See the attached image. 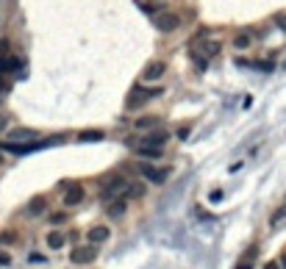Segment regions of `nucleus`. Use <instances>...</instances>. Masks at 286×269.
Here are the masks:
<instances>
[{"instance_id": "f257e3e1", "label": "nucleus", "mask_w": 286, "mask_h": 269, "mask_svg": "<svg viewBox=\"0 0 286 269\" xmlns=\"http://www.w3.org/2000/svg\"><path fill=\"white\" fill-rule=\"evenodd\" d=\"M159 94H164L161 89H147V86H133L131 94L125 97V108L128 111H136V108H142L145 103H150L153 97H159Z\"/></svg>"}, {"instance_id": "f03ea898", "label": "nucleus", "mask_w": 286, "mask_h": 269, "mask_svg": "<svg viewBox=\"0 0 286 269\" xmlns=\"http://www.w3.org/2000/svg\"><path fill=\"white\" fill-rule=\"evenodd\" d=\"M153 25L161 31V34H172V31L181 28V17L172 14V11H156V14H153Z\"/></svg>"}, {"instance_id": "7ed1b4c3", "label": "nucleus", "mask_w": 286, "mask_h": 269, "mask_svg": "<svg viewBox=\"0 0 286 269\" xmlns=\"http://www.w3.org/2000/svg\"><path fill=\"white\" fill-rule=\"evenodd\" d=\"M170 139L167 131H150L147 136H139V139H131V147H164Z\"/></svg>"}, {"instance_id": "20e7f679", "label": "nucleus", "mask_w": 286, "mask_h": 269, "mask_svg": "<svg viewBox=\"0 0 286 269\" xmlns=\"http://www.w3.org/2000/svg\"><path fill=\"white\" fill-rule=\"evenodd\" d=\"M128 183H131V180H128V178H112V180H109V183L103 186V191H100V200H103V203H112L114 197H117V194H125V189H128Z\"/></svg>"}, {"instance_id": "39448f33", "label": "nucleus", "mask_w": 286, "mask_h": 269, "mask_svg": "<svg viewBox=\"0 0 286 269\" xmlns=\"http://www.w3.org/2000/svg\"><path fill=\"white\" fill-rule=\"evenodd\" d=\"M139 172H142V178L145 180H150V183H164L170 178V170L167 167H153V164H139Z\"/></svg>"}, {"instance_id": "423d86ee", "label": "nucleus", "mask_w": 286, "mask_h": 269, "mask_svg": "<svg viewBox=\"0 0 286 269\" xmlns=\"http://www.w3.org/2000/svg\"><path fill=\"white\" fill-rule=\"evenodd\" d=\"M95 258H98V244H86V247H75V250L70 253V261H72V264H78V267H81V264H92Z\"/></svg>"}, {"instance_id": "0eeeda50", "label": "nucleus", "mask_w": 286, "mask_h": 269, "mask_svg": "<svg viewBox=\"0 0 286 269\" xmlns=\"http://www.w3.org/2000/svg\"><path fill=\"white\" fill-rule=\"evenodd\" d=\"M84 186L81 183H70L67 189H64V206L67 208H75V206H81L84 203Z\"/></svg>"}, {"instance_id": "6e6552de", "label": "nucleus", "mask_w": 286, "mask_h": 269, "mask_svg": "<svg viewBox=\"0 0 286 269\" xmlns=\"http://www.w3.org/2000/svg\"><path fill=\"white\" fill-rule=\"evenodd\" d=\"M36 139H39V134L34 128H14L8 134V142H17V144H28V142H36Z\"/></svg>"}, {"instance_id": "1a4fd4ad", "label": "nucleus", "mask_w": 286, "mask_h": 269, "mask_svg": "<svg viewBox=\"0 0 286 269\" xmlns=\"http://www.w3.org/2000/svg\"><path fill=\"white\" fill-rule=\"evenodd\" d=\"M164 72H167V64H164V61H150V64H145L142 78H145V81H159Z\"/></svg>"}, {"instance_id": "9d476101", "label": "nucleus", "mask_w": 286, "mask_h": 269, "mask_svg": "<svg viewBox=\"0 0 286 269\" xmlns=\"http://www.w3.org/2000/svg\"><path fill=\"white\" fill-rule=\"evenodd\" d=\"M109 236H112V230L106 225H92L89 230H86V241H89V244H103Z\"/></svg>"}, {"instance_id": "9b49d317", "label": "nucleus", "mask_w": 286, "mask_h": 269, "mask_svg": "<svg viewBox=\"0 0 286 269\" xmlns=\"http://www.w3.org/2000/svg\"><path fill=\"white\" fill-rule=\"evenodd\" d=\"M22 61L17 56H0V75H8V72H20Z\"/></svg>"}, {"instance_id": "f8f14e48", "label": "nucleus", "mask_w": 286, "mask_h": 269, "mask_svg": "<svg viewBox=\"0 0 286 269\" xmlns=\"http://www.w3.org/2000/svg\"><path fill=\"white\" fill-rule=\"evenodd\" d=\"M256 255H258V247H256V244H253V247H247V250H244V255L239 258L236 269H253V264H256Z\"/></svg>"}, {"instance_id": "ddd939ff", "label": "nucleus", "mask_w": 286, "mask_h": 269, "mask_svg": "<svg viewBox=\"0 0 286 269\" xmlns=\"http://www.w3.org/2000/svg\"><path fill=\"white\" fill-rule=\"evenodd\" d=\"M125 208H128V200H125V197H114L112 203H109V217H114V220H117V217H122V214H125Z\"/></svg>"}, {"instance_id": "4468645a", "label": "nucleus", "mask_w": 286, "mask_h": 269, "mask_svg": "<svg viewBox=\"0 0 286 269\" xmlns=\"http://www.w3.org/2000/svg\"><path fill=\"white\" fill-rule=\"evenodd\" d=\"M45 241H48V247H50V250H61L64 244H67V236H64L61 230H50Z\"/></svg>"}, {"instance_id": "2eb2a0df", "label": "nucleus", "mask_w": 286, "mask_h": 269, "mask_svg": "<svg viewBox=\"0 0 286 269\" xmlns=\"http://www.w3.org/2000/svg\"><path fill=\"white\" fill-rule=\"evenodd\" d=\"M100 139H106L103 131H81L78 134V142H100Z\"/></svg>"}, {"instance_id": "dca6fc26", "label": "nucleus", "mask_w": 286, "mask_h": 269, "mask_svg": "<svg viewBox=\"0 0 286 269\" xmlns=\"http://www.w3.org/2000/svg\"><path fill=\"white\" fill-rule=\"evenodd\" d=\"M142 194H145V183H128L125 200H136V197H142Z\"/></svg>"}, {"instance_id": "f3484780", "label": "nucleus", "mask_w": 286, "mask_h": 269, "mask_svg": "<svg viewBox=\"0 0 286 269\" xmlns=\"http://www.w3.org/2000/svg\"><path fill=\"white\" fill-rule=\"evenodd\" d=\"M161 122V117H142V120H136V128L139 131H147V128H156Z\"/></svg>"}, {"instance_id": "a211bd4d", "label": "nucleus", "mask_w": 286, "mask_h": 269, "mask_svg": "<svg viewBox=\"0 0 286 269\" xmlns=\"http://www.w3.org/2000/svg\"><path fill=\"white\" fill-rule=\"evenodd\" d=\"M233 47H236V50L250 47V34H236V36H233Z\"/></svg>"}, {"instance_id": "6ab92c4d", "label": "nucleus", "mask_w": 286, "mask_h": 269, "mask_svg": "<svg viewBox=\"0 0 286 269\" xmlns=\"http://www.w3.org/2000/svg\"><path fill=\"white\" fill-rule=\"evenodd\" d=\"M45 206H48L45 197H34V200H31V206H28V214H42Z\"/></svg>"}, {"instance_id": "aec40b11", "label": "nucleus", "mask_w": 286, "mask_h": 269, "mask_svg": "<svg viewBox=\"0 0 286 269\" xmlns=\"http://www.w3.org/2000/svg\"><path fill=\"white\" fill-rule=\"evenodd\" d=\"M136 153L145 158H159L161 156V147H136Z\"/></svg>"}, {"instance_id": "412c9836", "label": "nucleus", "mask_w": 286, "mask_h": 269, "mask_svg": "<svg viewBox=\"0 0 286 269\" xmlns=\"http://www.w3.org/2000/svg\"><path fill=\"white\" fill-rule=\"evenodd\" d=\"M272 20H275V25H278V28L286 34V14H284V11H278V14L272 17Z\"/></svg>"}, {"instance_id": "4be33fe9", "label": "nucleus", "mask_w": 286, "mask_h": 269, "mask_svg": "<svg viewBox=\"0 0 286 269\" xmlns=\"http://www.w3.org/2000/svg\"><path fill=\"white\" fill-rule=\"evenodd\" d=\"M64 220H67V214H61V211H58V214H50V222H53V225H61Z\"/></svg>"}, {"instance_id": "5701e85b", "label": "nucleus", "mask_w": 286, "mask_h": 269, "mask_svg": "<svg viewBox=\"0 0 286 269\" xmlns=\"http://www.w3.org/2000/svg\"><path fill=\"white\" fill-rule=\"evenodd\" d=\"M8 89H11V84L6 81V75H0V94H8Z\"/></svg>"}, {"instance_id": "b1692460", "label": "nucleus", "mask_w": 286, "mask_h": 269, "mask_svg": "<svg viewBox=\"0 0 286 269\" xmlns=\"http://www.w3.org/2000/svg\"><path fill=\"white\" fill-rule=\"evenodd\" d=\"M14 239H17V236H14V233H8V230H6V233H0V241H3V244H11Z\"/></svg>"}, {"instance_id": "393cba45", "label": "nucleus", "mask_w": 286, "mask_h": 269, "mask_svg": "<svg viewBox=\"0 0 286 269\" xmlns=\"http://www.w3.org/2000/svg\"><path fill=\"white\" fill-rule=\"evenodd\" d=\"M11 264V255L8 253H0V267H8Z\"/></svg>"}, {"instance_id": "a878e982", "label": "nucleus", "mask_w": 286, "mask_h": 269, "mask_svg": "<svg viewBox=\"0 0 286 269\" xmlns=\"http://www.w3.org/2000/svg\"><path fill=\"white\" fill-rule=\"evenodd\" d=\"M220 197H223V191H220V189H214V191H211V203H217Z\"/></svg>"}, {"instance_id": "bb28decb", "label": "nucleus", "mask_w": 286, "mask_h": 269, "mask_svg": "<svg viewBox=\"0 0 286 269\" xmlns=\"http://www.w3.org/2000/svg\"><path fill=\"white\" fill-rule=\"evenodd\" d=\"M6 125H8V117H0V131H3Z\"/></svg>"}, {"instance_id": "cd10ccee", "label": "nucleus", "mask_w": 286, "mask_h": 269, "mask_svg": "<svg viewBox=\"0 0 286 269\" xmlns=\"http://www.w3.org/2000/svg\"><path fill=\"white\" fill-rule=\"evenodd\" d=\"M264 269H278V264H267V267Z\"/></svg>"}, {"instance_id": "c85d7f7f", "label": "nucleus", "mask_w": 286, "mask_h": 269, "mask_svg": "<svg viewBox=\"0 0 286 269\" xmlns=\"http://www.w3.org/2000/svg\"><path fill=\"white\" fill-rule=\"evenodd\" d=\"M281 267H284V269H286V255H284V258H281Z\"/></svg>"}, {"instance_id": "c756f323", "label": "nucleus", "mask_w": 286, "mask_h": 269, "mask_svg": "<svg viewBox=\"0 0 286 269\" xmlns=\"http://www.w3.org/2000/svg\"><path fill=\"white\" fill-rule=\"evenodd\" d=\"M3 161H6V158H3V153H0V164H3Z\"/></svg>"}, {"instance_id": "7c9ffc66", "label": "nucleus", "mask_w": 286, "mask_h": 269, "mask_svg": "<svg viewBox=\"0 0 286 269\" xmlns=\"http://www.w3.org/2000/svg\"><path fill=\"white\" fill-rule=\"evenodd\" d=\"M284 206H286V200H284Z\"/></svg>"}]
</instances>
